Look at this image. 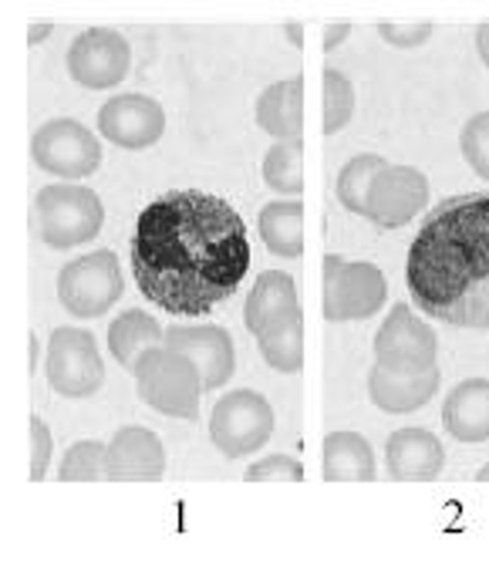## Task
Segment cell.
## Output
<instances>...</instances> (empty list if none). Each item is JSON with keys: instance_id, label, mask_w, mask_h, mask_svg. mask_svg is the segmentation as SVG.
<instances>
[{"instance_id": "5bb4252c", "label": "cell", "mask_w": 489, "mask_h": 563, "mask_svg": "<svg viewBox=\"0 0 489 563\" xmlns=\"http://www.w3.org/2000/svg\"><path fill=\"white\" fill-rule=\"evenodd\" d=\"M166 344L182 351L189 362L200 368L207 391H216L233 375V341L223 328L196 324V328H166Z\"/></svg>"}, {"instance_id": "603a6c76", "label": "cell", "mask_w": 489, "mask_h": 563, "mask_svg": "<svg viewBox=\"0 0 489 563\" xmlns=\"http://www.w3.org/2000/svg\"><path fill=\"white\" fill-rule=\"evenodd\" d=\"M260 240L277 257H301L304 250V207L301 202H267L260 210Z\"/></svg>"}, {"instance_id": "7a4b0ae2", "label": "cell", "mask_w": 489, "mask_h": 563, "mask_svg": "<svg viewBox=\"0 0 489 563\" xmlns=\"http://www.w3.org/2000/svg\"><path fill=\"white\" fill-rule=\"evenodd\" d=\"M405 280L429 318L489 331V192L438 202L409 246Z\"/></svg>"}, {"instance_id": "7402d4cb", "label": "cell", "mask_w": 489, "mask_h": 563, "mask_svg": "<svg viewBox=\"0 0 489 563\" xmlns=\"http://www.w3.org/2000/svg\"><path fill=\"white\" fill-rule=\"evenodd\" d=\"M159 344H166V331L159 328V321L153 314H145V311H125L109 328L112 357L132 375H135V368L142 362V354L159 347Z\"/></svg>"}, {"instance_id": "4316f807", "label": "cell", "mask_w": 489, "mask_h": 563, "mask_svg": "<svg viewBox=\"0 0 489 563\" xmlns=\"http://www.w3.org/2000/svg\"><path fill=\"white\" fill-rule=\"evenodd\" d=\"M321 85H324V98H321L324 122H321V132L334 135V132L345 129L352 122V115H355V88L337 68H324Z\"/></svg>"}, {"instance_id": "277c9868", "label": "cell", "mask_w": 489, "mask_h": 563, "mask_svg": "<svg viewBox=\"0 0 489 563\" xmlns=\"http://www.w3.org/2000/svg\"><path fill=\"white\" fill-rule=\"evenodd\" d=\"M102 223H105L102 199L81 183L44 186L34 199L37 236L55 250H71L95 240Z\"/></svg>"}, {"instance_id": "484cf974", "label": "cell", "mask_w": 489, "mask_h": 563, "mask_svg": "<svg viewBox=\"0 0 489 563\" xmlns=\"http://www.w3.org/2000/svg\"><path fill=\"white\" fill-rule=\"evenodd\" d=\"M264 183L280 196H298L304 189L301 142H277L264 156Z\"/></svg>"}, {"instance_id": "d6a6232c", "label": "cell", "mask_w": 489, "mask_h": 563, "mask_svg": "<svg viewBox=\"0 0 489 563\" xmlns=\"http://www.w3.org/2000/svg\"><path fill=\"white\" fill-rule=\"evenodd\" d=\"M348 34H352V24H331V27L324 31V51H334Z\"/></svg>"}, {"instance_id": "8d00e7d4", "label": "cell", "mask_w": 489, "mask_h": 563, "mask_svg": "<svg viewBox=\"0 0 489 563\" xmlns=\"http://www.w3.org/2000/svg\"><path fill=\"white\" fill-rule=\"evenodd\" d=\"M34 368H37V338L31 334V375H34Z\"/></svg>"}, {"instance_id": "83f0119b", "label": "cell", "mask_w": 489, "mask_h": 563, "mask_svg": "<svg viewBox=\"0 0 489 563\" xmlns=\"http://www.w3.org/2000/svg\"><path fill=\"white\" fill-rule=\"evenodd\" d=\"M58 479H65V483L109 479V445L105 442H75L62 459Z\"/></svg>"}, {"instance_id": "e0dca14e", "label": "cell", "mask_w": 489, "mask_h": 563, "mask_svg": "<svg viewBox=\"0 0 489 563\" xmlns=\"http://www.w3.org/2000/svg\"><path fill=\"white\" fill-rule=\"evenodd\" d=\"M438 382V368H425V372H388L381 365L371 368L368 375V391H371V401L381 408L388 416H409L415 408L429 405Z\"/></svg>"}, {"instance_id": "ba28073f", "label": "cell", "mask_w": 489, "mask_h": 563, "mask_svg": "<svg viewBox=\"0 0 489 563\" xmlns=\"http://www.w3.org/2000/svg\"><path fill=\"white\" fill-rule=\"evenodd\" d=\"M44 372H47V385L65 398H88L105 382L102 354L95 347V338L81 328H58L52 334Z\"/></svg>"}, {"instance_id": "30bf717a", "label": "cell", "mask_w": 489, "mask_h": 563, "mask_svg": "<svg viewBox=\"0 0 489 563\" xmlns=\"http://www.w3.org/2000/svg\"><path fill=\"white\" fill-rule=\"evenodd\" d=\"M435 331L409 311V303L391 307L381 331L375 334V365L388 372H425L435 368Z\"/></svg>"}, {"instance_id": "4dcf8cb0", "label": "cell", "mask_w": 489, "mask_h": 563, "mask_svg": "<svg viewBox=\"0 0 489 563\" xmlns=\"http://www.w3.org/2000/svg\"><path fill=\"white\" fill-rule=\"evenodd\" d=\"M52 463V432H47L44 419L31 416V479L41 483Z\"/></svg>"}, {"instance_id": "836d02e7", "label": "cell", "mask_w": 489, "mask_h": 563, "mask_svg": "<svg viewBox=\"0 0 489 563\" xmlns=\"http://www.w3.org/2000/svg\"><path fill=\"white\" fill-rule=\"evenodd\" d=\"M476 47H479V58L489 65V24H482V27L476 31Z\"/></svg>"}, {"instance_id": "3957f363", "label": "cell", "mask_w": 489, "mask_h": 563, "mask_svg": "<svg viewBox=\"0 0 489 563\" xmlns=\"http://www.w3.org/2000/svg\"><path fill=\"white\" fill-rule=\"evenodd\" d=\"M135 388L145 405H153L156 412L173 419L200 416V395L207 391L200 368L169 344H159L142 354L135 368Z\"/></svg>"}, {"instance_id": "f1b7e54d", "label": "cell", "mask_w": 489, "mask_h": 563, "mask_svg": "<svg viewBox=\"0 0 489 563\" xmlns=\"http://www.w3.org/2000/svg\"><path fill=\"white\" fill-rule=\"evenodd\" d=\"M459 148H463L466 163L473 166V173L489 179V112H479L463 125Z\"/></svg>"}, {"instance_id": "7c38bea8", "label": "cell", "mask_w": 489, "mask_h": 563, "mask_svg": "<svg viewBox=\"0 0 489 563\" xmlns=\"http://www.w3.org/2000/svg\"><path fill=\"white\" fill-rule=\"evenodd\" d=\"M429 202V179L412 166H385L371 189L365 217L381 230H399Z\"/></svg>"}, {"instance_id": "1f68e13d", "label": "cell", "mask_w": 489, "mask_h": 563, "mask_svg": "<svg viewBox=\"0 0 489 563\" xmlns=\"http://www.w3.org/2000/svg\"><path fill=\"white\" fill-rule=\"evenodd\" d=\"M378 34L391 47H419L432 37V24H378Z\"/></svg>"}, {"instance_id": "e575fe53", "label": "cell", "mask_w": 489, "mask_h": 563, "mask_svg": "<svg viewBox=\"0 0 489 563\" xmlns=\"http://www.w3.org/2000/svg\"><path fill=\"white\" fill-rule=\"evenodd\" d=\"M52 31H55L52 24H34V27L27 31V41H31V44H41V41H44L47 34H52Z\"/></svg>"}, {"instance_id": "d6986e66", "label": "cell", "mask_w": 489, "mask_h": 563, "mask_svg": "<svg viewBox=\"0 0 489 563\" xmlns=\"http://www.w3.org/2000/svg\"><path fill=\"white\" fill-rule=\"evenodd\" d=\"M257 125L277 142H301L304 132V81L287 78L257 98Z\"/></svg>"}, {"instance_id": "9c48e42d", "label": "cell", "mask_w": 489, "mask_h": 563, "mask_svg": "<svg viewBox=\"0 0 489 563\" xmlns=\"http://www.w3.org/2000/svg\"><path fill=\"white\" fill-rule=\"evenodd\" d=\"M31 156L44 173L75 183L98 169V163H102V145H98V139L81 122L52 119L34 132Z\"/></svg>"}, {"instance_id": "9a60e30c", "label": "cell", "mask_w": 489, "mask_h": 563, "mask_svg": "<svg viewBox=\"0 0 489 563\" xmlns=\"http://www.w3.org/2000/svg\"><path fill=\"white\" fill-rule=\"evenodd\" d=\"M166 473V449L156 432L125 426L109 442V479L115 483H156Z\"/></svg>"}, {"instance_id": "74e56055", "label": "cell", "mask_w": 489, "mask_h": 563, "mask_svg": "<svg viewBox=\"0 0 489 563\" xmlns=\"http://www.w3.org/2000/svg\"><path fill=\"white\" fill-rule=\"evenodd\" d=\"M476 479H479V483H489V463H486V466H482V470L476 473Z\"/></svg>"}, {"instance_id": "6da1fadb", "label": "cell", "mask_w": 489, "mask_h": 563, "mask_svg": "<svg viewBox=\"0 0 489 563\" xmlns=\"http://www.w3.org/2000/svg\"><path fill=\"white\" fill-rule=\"evenodd\" d=\"M251 271V240L226 199L176 189L135 220L132 274L142 297L176 318L210 314Z\"/></svg>"}, {"instance_id": "8fae6325", "label": "cell", "mask_w": 489, "mask_h": 563, "mask_svg": "<svg viewBox=\"0 0 489 563\" xmlns=\"http://www.w3.org/2000/svg\"><path fill=\"white\" fill-rule=\"evenodd\" d=\"M129 41L112 27H88L68 47V75L91 91H105L129 75Z\"/></svg>"}, {"instance_id": "d590c367", "label": "cell", "mask_w": 489, "mask_h": 563, "mask_svg": "<svg viewBox=\"0 0 489 563\" xmlns=\"http://www.w3.org/2000/svg\"><path fill=\"white\" fill-rule=\"evenodd\" d=\"M284 31H287V37H290V44H298V47H301V37H304V31H301L298 24H287Z\"/></svg>"}, {"instance_id": "44dd1931", "label": "cell", "mask_w": 489, "mask_h": 563, "mask_svg": "<svg viewBox=\"0 0 489 563\" xmlns=\"http://www.w3.org/2000/svg\"><path fill=\"white\" fill-rule=\"evenodd\" d=\"M321 470L327 483H371L378 476L375 452L358 432H331L324 439Z\"/></svg>"}, {"instance_id": "d4e9b609", "label": "cell", "mask_w": 489, "mask_h": 563, "mask_svg": "<svg viewBox=\"0 0 489 563\" xmlns=\"http://www.w3.org/2000/svg\"><path fill=\"white\" fill-rule=\"evenodd\" d=\"M385 166H388V163H385L381 156H371V152H365V156H355L345 169H341V176H337V199H341V207H345L348 213L365 217L368 189H371L375 176H378Z\"/></svg>"}, {"instance_id": "52a82bcc", "label": "cell", "mask_w": 489, "mask_h": 563, "mask_svg": "<svg viewBox=\"0 0 489 563\" xmlns=\"http://www.w3.org/2000/svg\"><path fill=\"white\" fill-rule=\"evenodd\" d=\"M122 267L112 250H95L58 274V300L75 318H102L122 297Z\"/></svg>"}, {"instance_id": "f546056e", "label": "cell", "mask_w": 489, "mask_h": 563, "mask_svg": "<svg viewBox=\"0 0 489 563\" xmlns=\"http://www.w3.org/2000/svg\"><path fill=\"white\" fill-rule=\"evenodd\" d=\"M274 479H287V483H301L304 470L298 459L290 455H270L264 463H254L247 470V483H274Z\"/></svg>"}, {"instance_id": "ac0fdd59", "label": "cell", "mask_w": 489, "mask_h": 563, "mask_svg": "<svg viewBox=\"0 0 489 563\" xmlns=\"http://www.w3.org/2000/svg\"><path fill=\"white\" fill-rule=\"evenodd\" d=\"M301 314V303H298V287H293V277L284 271H267L257 277L251 297H247V311H243V324L247 331L257 338L267 328Z\"/></svg>"}, {"instance_id": "5b68a950", "label": "cell", "mask_w": 489, "mask_h": 563, "mask_svg": "<svg viewBox=\"0 0 489 563\" xmlns=\"http://www.w3.org/2000/svg\"><path fill=\"white\" fill-rule=\"evenodd\" d=\"M388 280L375 264H352L337 253L324 257V318L327 321H368L381 311Z\"/></svg>"}, {"instance_id": "2e32d148", "label": "cell", "mask_w": 489, "mask_h": 563, "mask_svg": "<svg viewBox=\"0 0 489 563\" xmlns=\"http://www.w3.org/2000/svg\"><path fill=\"white\" fill-rule=\"evenodd\" d=\"M385 463L391 479L399 483H429L443 473L446 452L432 432L425 429H402L388 439L385 445Z\"/></svg>"}, {"instance_id": "4fadbf2b", "label": "cell", "mask_w": 489, "mask_h": 563, "mask_svg": "<svg viewBox=\"0 0 489 563\" xmlns=\"http://www.w3.org/2000/svg\"><path fill=\"white\" fill-rule=\"evenodd\" d=\"M98 132L119 148L138 152V148H149L163 139L166 112L149 95H138V91L115 95L105 101L102 112H98Z\"/></svg>"}, {"instance_id": "ffe728a7", "label": "cell", "mask_w": 489, "mask_h": 563, "mask_svg": "<svg viewBox=\"0 0 489 563\" xmlns=\"http://www.w3.org/2000/svg\"><path fill=\"white\" fill-rule=\"evenodd\" d=\"M443 422L449 435L466 445L486 442L489 439V378L459 382L443 405Z\"/></svg>"}, {"instance_id": "cb8c5ba5", "label": "cell", "mask_w": 489, "mask_h": 563, "mask_svg": "<svg viewBox=\"0 0 489 563\" xmlns=\"http://www.w3.org/2000/svg\"><path fill=\"white\" fill-rule=\"evenodd\" d=\"M257 344H260L264 362L274 372H284V375L301 372V362H304V321H301V314H293V318L267 328L264 334H257Z\"/></svg>"}, {"instance_id": "8992f818", "label": "cell", "mask_w": 489, "mask_h": 563, "mask_svg": "<svg viewBox=\"0 0 489 563\" xmlns=\"http://www.w3.org/2000/svg\"><path fill=\"white\" fill-rule=\"evenodd\" d=\"M274 435V408L260 391L240 388L226 391L213 416H210V439L226 459H243L264 449Z\"/></svg>"}]
</instances>
